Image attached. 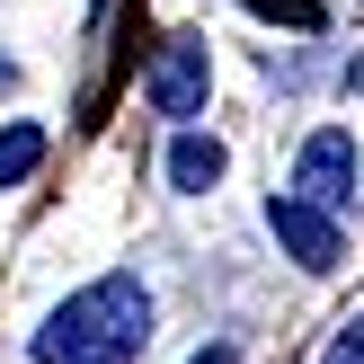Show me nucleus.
Wrapping results in <instances>:
<instances>
[{"label":"nucleus","mask_w":364,"mask_h":364,"mask_svg":"<svg viewBox=\"0 0 364 364\" xmlns=\"http://www.w3.org/2000/svg\"><path fill=\"white\" fill-rule=\"evenodd\" d=\"M151 347V294L134 276H98L36 329V364H134Z\"/></svg>","instance_id":"1"},{"label":"nucleus","mask_w":364,"mask_h":364,"mask_svg":"<svg viewBox=\"0 0 364 364\" xmlns=\"http://www.w3.org/2000/svg\"><path fill=\"white\" fill-rule=\"evenodd\" d=\"M142 89H151V107L160 116H205V89H213V53H205V36H169V45L151 53V71H142Z\"/></svg>","instance_id":"2"},{"label":"nucleus","mask_w":364,"mask_h":364,"mask_svg":"<svg viewBox=\"0 0 364 364\" xmlns=\"http://www.w3.org/2000/svg\"><path fill=\"white\" fill-rule=\"evenodd\" d=\"M294 196H302V205H320V213H347V205H355V142H347V124H320V134L302 142Z\"/></svg>","instance_id":"3"},{"label":"nucleus","mask_w":364,"mask_h":364,"mask_svg":"<svg viewBox=\"0 0 364 364\" xmlns=\"http://www.w3.org/2000/svg\"><path fill=\"white\" fill-rule=\"evenodd\" d=\"M267 231L284 240V258L311 267V276H329L338 258H347V231H338V213L302 205V196H267Z\"/></svg>","instance_id":"4"},{"label":"nucleus","mask_w":364,"mask_h":364,"mask_svg":"<svg viewBox=\"0 0 364 364\" xmlns=\"http://www.w3.org/2000/svg\"><path fill=\"white\" fill-rule=\"evenodd\" d=\"M223 169H231V160H223L213 134H178V142H169V187H178V196H205Z\"/></svg>","instance_id":"5"},{"label":"nucleus","mask_w":364,"mask_h":364,"mask_svg":"<svg viewBox=\"0 0 364 364\" xmlns=\"http://www.w3.org/2000/svg\"><path fill=\"white\" fill-rule=\"evenodd\" d=\"M36 160H45V124H0V187L36 178Z\"/></svg>","instance_id":"6"},{"label":"nucleus","mask_w":364,"mask_h":364,"mask_svg":"<svg viewBox=\"0 0 364 364\" xmlns=\"http://www.w3.org/2000/svg\"><path fill=\"white\" fill-rule=\"evenodd\" d=\"M249 9H258V18H284V27H302V36L320 27V0H249Z\"/></svg>","instance_id":"7"},{"label":"nucleus","mask_w":364,"mask_h":364,"mask_svg":"<svg viewBox=\"0 0 364 364\" xmlns=\"http://www.w3.org/2000/svg\"><path fill=\"white\" fill-rule=\"evenodd\" d=\"M320 364H364V311H355V320H347V329H338V338H329V355H320Z\"/></svg>","instance_id":"8"},{"label":"nucleus","mask_w":364,"mask_h":364,"mask_svg":"<svg viewBox=\"0 0 364 364\" xmlns=\"http://www.w3.org/2000/svg\"><path fill=\"white\" fill-rule=\"evenodd\" d=\"M187 364H240V355H231V347H196Z\"/></svg>","instance_id":"9"},{"label":"nucleus","mask_w":364,"mask_h":364,"mask_svg":"<svg viewBox=\"0 0 364 364\" xmlns=\"http://www.w3.org/2000/svg\"><path fill=\"white\" fill-rule=\"evenodd\" d=\"M9 80H18V63H9V53H0V89H9Z\"/></svg>","instance_id":"10"}]
</instances>
